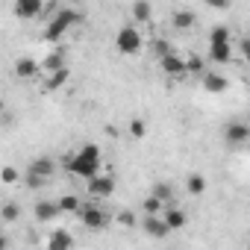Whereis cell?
<instances>
[{
	"label": "cell",
	"instance_id": "cell-28",
	"mask_svg": "<svg viewBox=\"0 0 250 250\" xmlns=\"http://www.w3.org/2000/svg\"><path fill=\"white\" fill-rule=\"evenodd\" d=\"M153 53H156L159 59H165V56H171V53H177V50H174V44H171L168 39H153Z\"/></svg>",
	"mask_w": 250,
	"mask_h": 250
},
{
	"label": "cell",
	"instance_id": "cell-29",
	"mask_svg": "<svg viewBox=\"0 0 250 250\" xmlns=\"http://www.w3.org/2000/svg\"><path fill=\"white\" fill-rule=\"evenodd\" d=\"M115 221H118L121 227H127V229H133V227L139 224V218H136V212H130V209H121V212L115 215Z\"/></svg>",
	"mask_w": 250,
	"mask_h": 250
},
{
	"label": "cell",
	"instance_id": "cell-7",
	"mask_svg": "<svg viewBox=\"0 0 250 250\" xmlns=\"http://www.w3.org/2000/svg\"><path fill=\"white\" fill-rule=\"evenodd\" d=\"M12 12H15V18L33 21V18H39V15L44 12V3H42V0H18Z\"/></svg>",
	"mask_w": 250,
	"mask_h": 250
},
{
	"label": "cell",
	"instance_id": "cell-12",
	"mask_svg": "<svg viewBox=\"0 0 250 250\" xmlns=\"http://www.w3.org/2000/svg\"><path fill=\"white\" fill-rule=\"evenodd\" d=\"M142 229H145L147 238H168V235H171V229L165 227L162 218H145V221H142Z\"/></svg>",
	"mask_w": 250,
	"mask_h": 250
},
{
	"label": "cell",
	"instance_id": "cell-11",
	"mask_svg": "<svg viewBox=\"0 0 250 250\" xmlns=\"http://www.w3.org/2000/svg\"><path fill=\"white\" fill-rule=\"evenodd\" d=\"M203 88H206L209 94H221V91L229 88V80L221 77V74H215V71H203Z\"/></svg>",
	"mask_w": 250,
	"mask_h": 250
},
{
	"label": "cell",
	"instance_id": "cell-16",
	"mask_svg": "<svg viewBox=\"0 0 250 250\" xmlns=\"http://www.w3.org/2000/svg\"><path fill=\"white\" fill-rule=\"evenodd\" d=\"M209 59H212L215 65L232 62V44H209Z\"/></svg>",
	"mask_w": 250,
	"mask_h": 250
},
{
	"label": "cell",
	"instance_id": "cell-10",
	"mask_svg": "<svg viewBox=\"0 0 250 250\" xmlns=\"http://www.w3.org/2000/svg\"><path fill=\"white\" fill-rule=\"evenodd\" d=\"M159 218L165 221V227H168L171 232H174V229H183V227H186V221H188V218H186V212H183V209H177V206H165Z\"/></svg>",
	"mask_w": 250,
	"mask_h": 250
},
{
	"label": "cell",
	"instance_id": "cell-32",
	"mask_svg": "<svg viewBox=\"0 0 250 250\" xmlns=\"http://www.w3.org/2000/svg\"><path fill=\"white\" fill-rule=\"evenodd\" d=\"M209 6H212V9H227L229 3H221V0H212V3H209Z\"/></svg>",
	"mask_w": 250,
	"mask_h": 250
},
{
	"label": "cell",
	"instance_id": "cell-18",
	"mask_svg": "<svg viewBox=\"0 0 250 250\" xmlns=\"http://www.w3.org/2000/svg\"><path fill=\"white\" fill-rule=\"evenodd\" d=\"M150 18H153L150 3H145V0H136V3H133V27H136V24H147Z\"/></svg>",
	"mask_w": 250,
	"mask_h": 250
},
{
	"label": "cell",
	"instance_id": "cell-13",
	"mask_svg": "<svg viewBox=\"0 0 250 250\" xmlns=\"http://www.w3.org/2000/svg\"><path fill=\"white\" fill-rule=\"evenodd\" d=\"M74 247V235L68 229H53L47 235V250H71Z\"/></svg>",
	"mask_w": 250,
	"mask_h": 250
},
{
	"label": "cell",
	"instance_id": "cell-23",
	"mask_svg": "<svg viewBox=\"0 0 250 250\" xmlns=\"http://www.w3.org/2000/svg\"><path fill=\"white\" fill-rule=\"evenodd\" d=\"M80 203H83V200H80L77 194H62V197L56 200V209H59V215H62V212H74V215H77Z\"/></svg>",
	"mask_w": 250,
	"mask_h": 250
},
{
	"label": "cell",
	"instance_id": "cell-6",
	"mask_svg": "<svg viewBox=\"0 0 250 250\" xmlns=\"http://www.w3.org/2000/svg\"><path fill=\"white\" fill-rule=\"evenodd\" d=\"M159 68L171 77V80H183L188 71H186V59L180 56V53H171V56H165V59H159Z\"/></svg>",
	"mask_w": 250,
	"mask_h": 250
},
{
	"label": "cell",
	"instance_id": "cell-36",
	"mask_svg": "<svg viewBox=\"0 0 250 250\" xmlns=\"http://www.w3.org/2000/svg\"><path fill=\"white\" fill-rule=\"evenodd\" d=\"M0 235H3V224H0Z\"/></svg>",
	"mask_w": 250,
	"mask_h": 250
},
{
	"label": "cell",
	"instance_id": "cell-26",
	"mask_svg": "<svg viewBox=\"0 0 250 250\" xmlns=\"http://www.w3.org/2000/svg\"><path fill=\"white\" fill-rule=\"evenodd\" d=\"M0 183H3V186L21 183V171H18L15 165H3V168H0Z\"/></svg>",
	"mask_w": 250,
	"mask_h": 250
},
{
	"label": "cell",
	"instance_id": "cell-14",
	"mask_svg": "<svg viewBox=\"0 0 250 250\" xmlns=\"http://www.w3.org/2000/svg\"><path fill=\"white\" fill-rule=\"evenodd\" d=\"M53 171H56V162H53L50 156H39V159L30 162V174H36V177H42V180H50Z\"/></svg>",
	"mask_w": 250,
	"mask_h": 250
},
{
	"label": "cell",
	"instance_id": "cell-2",
	"mask_svg": "<svg viewBox=\"0 0 250 250\" xmlns=\"http://www.w3.org/2000/svg\"><path fill=\"white\" fill-rule=\"evenodd\" d=\"M115 47H118V53H124V56H136V53H142L145 39H142V33H139L133 24H127V27H121V30H118V36H115Z\"/></svg>",
	"mask_w": 250,
	"mask_h": 250
},
{
	"label": "cell",
	"instance_id": "cell-22",
	"mask_svg": "<svg viewBox=\"0 0 250 250\" xmlns=\"http://www.w3.org/2000/svg\"><path fill=\"white\" fill-rule=\"evenodd\" d=\"M186 191L194 194V197H200V194L206 191V177H203V174H191V177L186 180Z\"/></svg>",
	"mask_w": 250,
	"mask_h": 250
},
{
	"label": "cell",
	"instance_id": "cell-33",
	"mask_svg": "<svg viewBox=\"0 0 250 250\" xmlns=\"http://www.w3.org/2000/svg\"><path fill=\"white\" fill-rule=\"evenodd\" d=\"M241 53H244V56H250V42H247V39L241 42Z\"/></svg>",
	"mask_w": 250,
	"mask_h": 250
},
{
	"label": "cell",
	"instance_id": "cell-3",
	"mask_svg": "<svg viewBox=\"0 0 250 250\" xmlns=\"http://www.w3.org/2000/svg\"><path fill=\"white\" fill-rule=\"evenodd\" d=\"M77 218L85 229H103L109 224V212H103L97 203H80L77 209Z\"/></svg>",
	"mask_w": 250,
	"mask_h": 250
},
{
	"label": "cell",
	"instance_id": "cell-24",
	"mask_svg": "<svg viewBox=\"0 0 250 250\" xmlns=\"http://www.w3.org/2000/svg\"><path fill=\"white\" fill-rule=\"evenodd\" d=\"M68 77H71V71H68V68H59V71L47 74V88H50V91H53V88H62V85L68 83Z\"/></svg>",
	"mask_w": 250,
	"mask_h": 250
},
{
	"label": "cell",
	"instance_id": "cell-30",
	"mask_svg": "<svg viewBox=\"0 0 250 250\" xmlns=\"http://www.w3.org/2000/svg\"><path fill=\"white\" fill-rule=\"evenodd\" d=\"M186 71H194V74H203V62H200L197 56H191V59H186Z\"/></svg>",
	"mask_w": 250,
	"mask_h": 250
},
{
	"label": "cell",
	"instance_id": "cell-31",
	"mask_svg": "<svg viewBox=\"0 0 250 250\" xmlns=\"http://www.w3.org/2000/svg\"><path fill=\"white\" fill-rule=\"evenodd\" d=\"M27 186H30V188H42V186H44V180H42V177H36V174H27Z\"/></svg>",
	"mask_w": 250,
	"mask_h": 250
},
{
	"label": "cell",
	"instance_id": "cell-4",
	"mask_svg": "<svg viewBox=\"0 0 250 250\" xmlns=\"http://www.w3.org/2000/svg\"><path fill=\"white\" fill-rule=\"evenodd\" d=\"M247 139H250V127H247L244 121H229L227 127H224V142L229 147H241Z\"/></svg>",
	"mask_w": 250,
	"mask_h": 250
},
{
	"label": "cell",
	"instance_id": "cell-27",
	"mask_svg": "<svg viewBox=\"0 0 250 250\" xmlns=\"http://www.w3.org/2000/svg\"><path fill=\"white\" fill-rule=\"evenodd\" d=\"M127 130H130V136H133L136 142H142V139L147 136V124H145V118H133Z\"/></svg>",
	"mask_w": 250,
	"mask_h": 250
},
{
	"label": "cell",
	"instance_id": "cell-25",
	"mask_svg": "<svg viewBox=\"0 0 250 250\" xmlns=\"http://www.w3.org/2000/svg\"><path fill=\"white\" fill-rule=\"evenodd\" d=\"M162 209H165V203H159L156 197H145V203H142L145 218H159V215H162Z\"/></svg>",
	"mask_w": 250,
	"mask_h": 250
},
{
	"label": "cell",
	"instance_id": "cell-19",
	"mask_svg": "<svg viewBox=\"0 0 250 250\" xmlns=\"http://www.w3.org/2000/svg\"><path fill=\"white\" fill-rule=\"evenodd\" d=\"M209 44H232L229 27H227V24H215V27L209 30Z\"/></svg>",
	"mask_w": 250,
	"mask_h": 250
},
{
	"label": "cell",
	"instance_id": "cell-17",
	"mask_svg": "<svg viewBox=\"0 0 250 250\" xmlns=\"http://www.w3.org/2000/svg\"><path fill=\"white\" fill-rule=\"evenodd\" d=\"M171 24H174L177 30H191V27L197 24V15H194L191 9H177L174 18H171Z\"/></svg>",
	"mask_w": 250,
	"mask_h": 250
},
{
	"label": "cell",
	"instance_id": "cell-8",
	"mask_svg": "<svg viewBox=\"0 0 250 250\" xmlns=\"http://www.w3.org/2000/svg\"><path fill=\"white\" fill-rule=\"evenodd\" d=\"M59 68H65V47H62V44L53 47V53L39 62V71H42V74H53V71H59Z\"/></svg>",
	"mask_w": 250,
	"mask_h": 250
},
{
	"label": "cell",
	"instance_id": "cell-15",
	"mask_svg": "<svg viewBox=\"0 0 250 250\" xmlns=\"http://www.w3.org/2000/svg\"><path fill=\"white\" fill-rule=\"evenodd\" d=\"M33 215H36V221H53L56 215H59V209H56V200H36V206H33Z\"/></svg>",
	"mask_w": 250,
	"mask_h": 250
},
{
	"label": "cell",
	"instance_id": "cell-5",
	"mask_svg": "<svg viewBox=\"0 0 250 250\" xmlns=\"http://www.w3.org/2000/svg\"><path fill=\"white\" fill-rule=\"evenodd\" d=\"M85 183H88L91 197H112V191H115V177L112 174H97V177H91Z\"/></svg>",
	"mask_w": 250,
	"mask_h": 250
},
{
	"label": "cell",
	"instance_id": "cell-20",
	"mask_svg": "<svg viewBox=\"0 0 250 250\" xmlns=\"http://www.w3.org/2000/svg\"><path fill=\"white\" fill-rule=\"evenodd\" d=\"M150 197H156L159 203L171 206V197H174V186H171V183H153V188H150Z\"/></svg>",
	"mask_w": 250,
	"mask_h": 250
},
{
	"label": "cell",
	"instance_id": "cell-21",
	"mask_svg": "<svg viewBox=\"0 0 250 250\" xmlns=\"http://www.w3.org/2000/svg\"><path fill=\"white\" fill-rule=\"evenodd\" d=\"M18 218H21V206H18L15 200H9V203L0 206V224H12V221H18Z\"/></svg>",
	"mask_w": 250,
	"mask_h": 250
},
{
	"label": "cell",
	"instance_id": "cell-35",
	"mask_svg": "<svg viewBox=\"0 0 250 250\" xmlns=\"http://www.w3.org/2000/svg\"><path fill=\"white\" fill-rule=\"evenodd\" d=\"M6 112V103H3V97H0V115H3Z\"/></svg>",
	"mask_w": 250,
	"mask_h": 250
},
{
	"label": "cell",
	"instance_id": "cell-9",
	"mask_svg": "<svg viewBox=\"0 0 250 250\" xmlns=\"http://www.w3.org/2000/svg\"><path fill=\"white\" fill-rule=\"evenodd\" d=\"M15 77L18 80H33V77H39L42 71H39V62L33 59V56H21V59H15Z\"/></svg>",
	"mask_w": 250,
	"mask_h": 250
},
{
	"label": "cell",
	"instance_id": "cell-34",
	"mask_svg": "<svg viewBox=\"0 0 250 250\" xmlns=\"http://www.w3.org/2000/svg\"><path fill=\"white\" fill-rule=\"evenodd\" d=\"M9 247V241H6V235H0V250H6Z\"/></svg>",
	"mask_w": 250,
	"mask_h": 250
},
{
	"label": "cell",
	"instance_id": "cell-1",
	"mask_svg": "<svg viewBox=\"0 0 250 250\" xmlns=\"http://www.w3.org/2000/svg\"><path fill=\"white\" fill-rule=\"evenodd\" d=\"M100 165H103V159H100V147H97V145H83L74 156L65 159V168H68L74 177H83V180L97 177V174H100Z\"/></svg>",
	"mask_w": 250,
	"mask_h": 250
}]
</instances>
